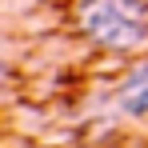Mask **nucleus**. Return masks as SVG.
<instances>
[{
    "label": "nucleus",
    "instance_id": "1",
    "mask_svg": "<svg viewBox=\"0 0 148 148\" xmlns=\"http://www.w3.org/2000/svg\"><path fill=\"white\" fill-rule=\"evenodd\" d=\"M76 28L104 52L148 44V0H76Z\"/></svg>",
    "mask_w": 148,
    "mask_h": 148
},
{
    "label": "nucleus",
    "instance_id": "2",
    "mask_svg": "<svg viewBox=\"0 0 148 148\" xmlns=\"http://www.w3.org/2000/svg\"><path fill=\"white\" fill-rule=\"evenodd\" d=\"M116 108L124 116H132V120L148 116V64L128 72V80L120 84V96H116Z\"/></svg>",
    "mask_w": 148,
    "mask_h": 148
}]
</instances>
